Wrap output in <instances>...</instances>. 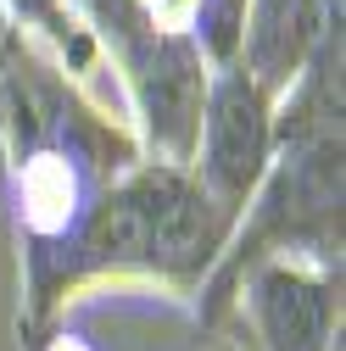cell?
I'll list each match as a JSON object with an SVG mask.
<instances>
[{
    "label": "cell",
    "instance_id": "6da1fadb",
    "mask_svg": "<svg viewBox=\"0 0 346 351\" xmlns=\"http://www.w3.org/2000/svg\"><path fill=\"white\" fill-rule=\"evenodd\" d=\"M229 229L235 217L201 190V179L185 162L140 156L117 179H106L95 206L84 212V223L45 290V324H56V313L73 295L95 285H117V279L196 295L207 274L218 268Z\"/></svg>",
    "mask_w": 346,
    "mask_h": 351
},
{
    "label": "cell",
    "instance_id": "7a4b0ae2",
    "mask_svg": "<svg viewBox=\"0 0 346 351\" xmlns=\"http://www.w3.org/2000/svg\"><path fill=\"white\" fill-rule=\"evenodd\" d=\"M146 151L135 128H117L90 112L73 90L39 117L17 145L0 151V201L17 217L23 245V335L45 329V290L62 268V256L95 206L101 184L135 167Z\"/></svg>",
    "mask_w": 346,
    "mask_h": 351
},
{
    "label": "cell",
    "instance_id": "3957f363",
    "mask_svg": "<svg viewBox=\"0 0 346 351\" xmlns=\"http://www.w3.org/2000/svg\"><path fill=\"white\" fill-rule=\"evenodd\" d=\"M263 256H313L341 268V134H274V162L235 217L218 268L196 290L201 324H224L235 285Z\"/></svg>",
    "mask_w": 346,
    "mask_h": 351
},
{
    "label": "cell",
    "instance_id": "277c9868",
    "mask_svg": "<svg viewBox=\"0 0 346 351\" xmlns=\"http://www.w3.org/2000/svg\"><path fill=\"white\" fill-rule=\"evenodd\" d=\"M274 162V95H263L240 73V62L212 67L201 90V117H196V145H190V173L201 190L218 201L229 217L246 212L251 190L263 184Z\"/></svg>",
    "mask_w": 346,
    "mask_h": 351
},
{
    "label": "cell",
    "instance_id": "5b68a950",
    "mask_svg": "<svg viewBox=\"0 0 346 351\" xmlns=\"http://www.w3.org/2000/svg\"><path fill=\"white\" fill-rule=\"evenodd\" d=\"M229 313L246 318L257 351H335L341 268L313 256H263L240 274Z\"/></svg>",
    "mask_w": 346,
    "mask_h": 351
},
{
    "label": "cell",
    "instance_id": "8992f818",
    "mask_svg": "<svg viewBox=\"0 0 346 351\" xmlns=\"http://www.w3.org/2000/svg\"><path fill=\"white\" fill-rule=\"evenodd\" d=\"M0 17H6L28 45L73 84V95L90 106V112H101V117L117 123V128H135L123 84H117L112 62L101 56V45L90 39V28L78 23L73 0H0ZM135 140H140V134H135Z\"/></svg>",
    "mask_w": 346,
    "mask_h": 351
},
{
    "label": "cell",
    "instance_id": "52a82bcc",
    "mask_svg": "<svg viewBox=\"0 0 346 351\" xmlns=\"http://www.w3.org/2000/svg\"><path fill=\"white\" fill-rule=\"evenodd\" d=\"M335 28H341V0H246L235 62L263 95L279 101Z\"/></svg>",
    "mask_w": 346,
    "mask_h": 351
},
{
    "label": "cell",
    "instance_id": "ba28073f",
    "mask_svg": "<svg viewBox=\"0 0 346 351\" xmlns=\"http://www.w3.org/2000/svg\"><path fill=\"white\" fill-rule=\"evenodd\" d=\"M28 351H101L90 335H84V329H62V324H45V329H39L34 340H28Z\"/></svg>",
    "mask_w": 346,
    "mask_h": 351
}]
</instances>
